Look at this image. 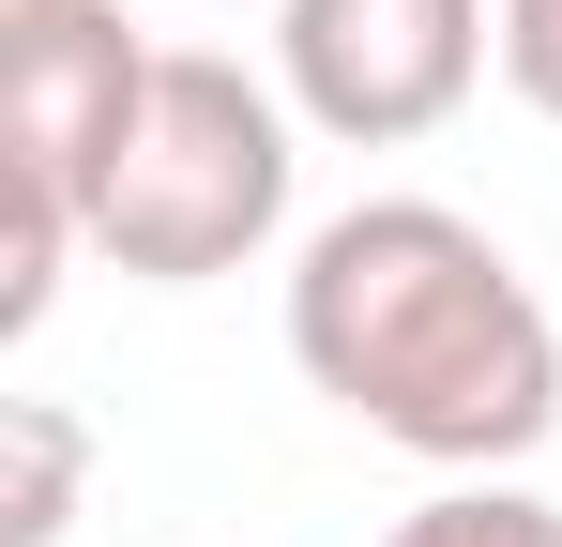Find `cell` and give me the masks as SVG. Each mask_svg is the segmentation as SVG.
<instances>
[{
  "instance_id": "obj_4",
  "label": "cell",
  "mask_w": 562,
  "mask_h": 547,
  "mask_svg": "<svg viewBox=\"0 0 562 547\" xmlns=\"http://www.w3.org/2000/svg\"><path fill=\"white\" fill-rule=\"evenodd\" d=\"M502 62V0H274V91L335 153H411Z\"/></svg>"
},
{
  "instance_id": "obj_8",
  "label": "cell",
  "mask_w": 562,
  "mask_h": 547,
  "mask_svg": "<svg viewBox=\"0 0 562 547\" xmlns=\"http://www.w3.org/2000/svg\"><path fill=\"white\" fill-rule=\"evenodd\" d=\"M213 15H228V0H213Z\"/></svg>"
},
{
  "instance_id": "obj_6",
  "label": "cell",
  "mask_w": 562,
  "mask_h": 547,
  "mask_svg": "<svg viewBox=\"0 0 562 547\" xmlns=\"http://www.w3.org/2000/svg\"><path fill=\"white\" fill-rule=\"evenodd\" d=\"M380 547H562V502H532L517 471H457L441 502H411Z\"/></svg>"
},
{
  "instance_id": "obj_7",
  "label": "cell",
  "mask_w": 562,
  "mask_h": 547,
  "mask_svg": "<svg viewBox=\"0 0 562 547\" xmlns=\"http://www.w3.org/2000/svg\"><path fill=\"white\" fill-rule=\"evenodd\" d=\"M502 91L562 122V0H502Z\"/></svg>"
},
{
  "instance_id": "obj_5",
  "label": "cell",
  "mask_w": 562,
  "mask_h": 547,
  "mask_svg": "<svg viewBox=\"0 0 562 547\" xmlns=\"http://www.w3.org/2000/svg\"><path fill=\"white\" fill-rule=\"evenodd\" d=\"M92 487V426L61 395H0V547H61Z\"/></svg>"
},
{
  "instance_id": "obj_2",
  "label": "cell",
  "mask_w": 562,
  "mask_h": 547,
  "mask_svg": "<svg viewBox=\"0 0 562 547\" xmlns=\"http://www.w3.org/2000/svg\"><path fill=\"white\" fill-rule=\"evenodd\" d=\"M289 91H259L228 46H168L153 91H137V122H122V153H106V198H92V259L137 274V289H213V274L274 259L289 228Z\"/></svg>"
},
{
  "instance_id": "obj_1",
  "label": "cell",
  "mask_w": 562,
  "mask_h": 547,
  "mask_svg": "<svg viewBox=\"0 0 562 547\" xmlns=\"http://www.w3.org/2000/svg\"><path fill=\"white\" fill-rule=\"evenodd\" d=\"M289 365L426 471H517L562 426V320L457 198H350L289 259Z\"/></svg>"
},
{
  "instance_id": "obj_3",
  "label": "cell",
  "mask_w": 562,
  "mask_h": 547,
  "mask_svg": "<svg viewBox=\"0 0 562 547\" xmlns=\"http://www.w3.org/2000/svg\"><path fill=\"white\" fill-rule=\"evenodd\" d=\"M153 62L168 46H137L122 0H0V213H15L0 228V335H46Z\"/></svg>"
}]
</instances>
